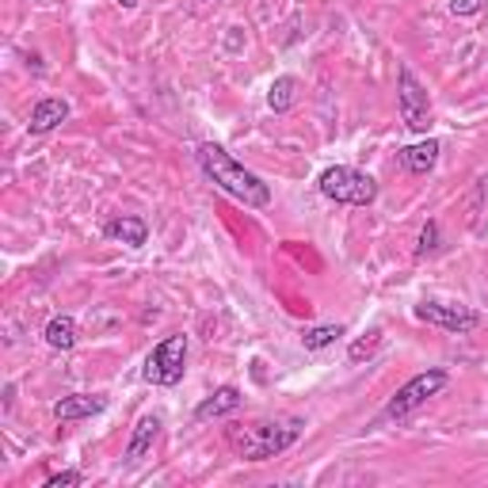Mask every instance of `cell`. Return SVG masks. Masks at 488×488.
<instances>
[{"label": "cell", "mask_w": 488, "mask_h": 488, "mask_svg": "<svg viewBox=\"0 0 488 488\" xmlns=\"http://www.w3.org/2000/svg\"><path fill=\"white\" fill-rule=\"evenodd\" d=\"M321 195L332 199V202H344V206H370L378 199V183L374 176L358 172V168H348V164H332L321 172L317 180Z\"/></svg>", "instance_id": "3957f363"}, {"label": "cell", "mask_w": 488, "mask_h": 488, "mask_svg": "<svg viewBox=\"0 0 488 488\" xmlns=\"http://www.w3.org/2000/svg\"><path fill=\"white\" fill-rule=\"evenodd\" d=\"M103 237L122 241L130 248H141L145 241H150V225H145V218H138V214H126V218H115V222L103 225Z\"/></svg>", "instance_id": "8fae6325"}, {"label": "cell", "mask_w": 488, "mask_h": 488, "mask_svg": "<svg viewBox=\"0 0 488 488\" xmlns=\"http://www.w3.org/2000/svg\"><path fill=\"white\" fill-rule=\"evenodd\" d=\"M306 423L302 420H260V423H233L225 428V442L244 462H267L294 447Z\"/></svg>", "instance_id": "7a4b0ae2"}, {"label": "cell", "mask_w": 488, "mask_h": 488, "mask_svg": "<svg viewBox=\"0 0 488 488\" xmlns=\"http://www.w3.org/2000/svg\"><path fill=\"white\" fill-rule=\"evenodd\" d=\"M157 431H161V416L157 412H150V416H141L138 423H134V435H130V442H126V462H138L145 451L153 447V439H157Z\"/></svg>", "instance_id": "5bb4252c"}, {"label": "cell", "mask_w": 488, "mask_h": 488, "mask_svg": "<svg viewBox=\"0 0 488 488\" xmlns=\"http://www.w3.org/2000/svg\"><path fill=\"white\" fill-rule=\"evenodd\" d=\"M488 8V0H451V16H477Z\"/></svg>", "instance_id": "d6986e66"}, {"label": "cell", "mask_w": 488, "mask_h": 488, "mask_svg": "<svg viewBox=\"0 0 488 488\" xmlns=\"http://www.w3.org/2000/svg\"><path fill=\"white\" fill-rule=\"evenodd\" d=\"M47 344L54 348V351H73L77 348V339H80V328H77V321L69 313H61V317H54V321L47 325Z\"/></svg>", "instance_id": "9a60e30c"}, {"label": "cell", "mask_w": 488, "mask_h": 488, "mask_svg": "<svg viewBox=\"0 0 488 488\" xmlns=\"http://www.w3.org/2000/svg\"><path fill=\"white\" fill-rule=\"evenodd\" d=\"M195 161H199V168L206 172V180H214V187H222L229 199H237V202H244L252 210H264L271 202V187L256 172H248L244 164L233 161L222 150V145L202 141L199 150H195Z\"/></svg>", "instance_id": "6da1fadb"}, {"label": "cell", "mask_w": 488, "mask_h": 488, "mask_svg": "<svg viewBox=\"0 0 488 488\" xmlns=\"http://www.w3.org/2000/svg\"><path fill=\"white\" fill-rule=\"evenodd\" d=\"M298 96H302V80L298 77H275L271 80V88H267V108L275 111V115H286L294 103H298Z\"/></svg>", "instance_id": "4fadbf2b"}, {"label": "cell", "mask_w": 488, "mask_h": 488, "mask_svg": "<svg viewBox=\"0 0 488 488\" xmlns=\"http://www.w3.org/2000/svg\"><path fill=\"white\" fill-rule=\"evenodd\" d=\"M416 317L428 321L435 328H447L454 336H465V332H477L481 328V313H473L470 306H447V302H423L416 306Z\"/></svg>", "instance_id": "52a82bcc"}, {"label": "cell", "mask_w": 488, "mask_h": 488, "mask_svg": "<svg viewBox=\"0 0 488 488\" xmlns=\"http://www.w3.org/2000/svg\"><path fill=\"white\" fill-rule=\"evenodd\" d=\"M397 108H400V119H405L409 130L428 134V126H431V99H428V88H423L420 77L409 66L397 69Z\"/></svg>", "instance_id": "8992f818"}, {"label": "cell", "mask_w": 488, "mask_h": 488, "mask_svg": "<svg viewBox=\"0 0 488 488\" xmlns=\"http://www.w3.org/2000/svg\"><path fill=\"white\" fill-rule=\"evenodd\" d=\"M115 5H119V8H134V5H138V0H115Z\"/></svg>", "instance_id": "7402d4cb"}, {"label": "cell", "mask_w": 488, "mask_h": 488, "mask_svg": "<svg viewBox=\"0 0 488 488\" xmlns=\"http://www.w3.org/2000/svg\"><path fill=\"white\" fill-rule=\"evenodd\" d=\"M435 248H439V225H435V222H428V225H423V233H420V248H416V256H431Z\"/></svg>", "instance_id": "ac0fdd59"}, {"label": "cell", "mask_w": 488, "mask_h": 488, "mask_svg": "<svg viewBox=\"0 0 488 488\" xmlns=\"http://www.w3.org/2000/svg\"><path fill=\"white\" fill-rule=\"evenodd\" d=\"M183 370H187V336L176 332V336L161 339V344L150 351L141 378L150 381V386L172 389V386H180V381H183Z\"/></svg>", "instance_id": "277c9868"}, {"label": "cell", "mask_w": 488, "mask_h": 488, "mask_svg": "<svg viewBox=\"0 0 488 488\" xmlns=\"http://www.w3.org/2000/svg\"><path fill=\"white\" fill-rule=\"evenodd\" d=\"M381 344H386L381 328H370L363 339H355V344L348 348V358H351V363H367V358H374V355L381 351Z\"/></svg>", "instance_id": "e0dca14e"}, {"label": "cell", "mask_w": 488, "mask_h": 488, "mask_svg": "<svg viewBox=\"0 0 488 488\" xmlns=\"http://www.w3.org/2000/svg\"><path fill=\"white\" fill-rule=\"evenodd\" d=\"M108 409V397L99 393H73V397H61L54 405V420L57 423H77V420H92Z\"/></svg>", "instance_id": "ba28073f"}, {"label": "cell", "mask_w": 488, "mask_h": 488, "mask_svg": "<svg viewBox=\"0 0 488 488\" xmlns=\"http://www.w3.org/2000/svg\"><path fill=\"white\" fill-rule=\"evenodd\" d=\"M69 119V103L66 99H38L35 103V111H31V134H50V130H57L61 122Z\"/></svg>", "instance_id": "30bf717a"}, {"label": "cell", "mask_w": 488, "mask_h": 488, "mask_svg": "<svg viewBox=\"0 0 488 488\" xmlns=\"http://www.w3.org/2000/svg\"><path fill=\"white\" fill-rule=\"evenodd\" d=\"M439 150H442V145H439L435 138L416 141V145H405V150H400V164H405L412 176H428L431 168H435V161H439Z\"/></svg>", "instance_id": "7c38bea8"}, {"label": "cell", "mask_w": 488, "mask_h": 488, "mask_svg": "<svg viewBox=\"0 0 488 488\" xmlns=\"http://www.w3.org/2000/svg\"><path fill=\"white\" fill-rule=\"evenodd\" d=\"M484 199H488V176H481V180H477V199H473V206H470V210H473V218L481 214V206H484Z\"/></svg>", "instance_id": "44dd1931"}, {"label": "cell", "mask_w": 488, "mask_h": 488, "mask_svg": "<svg viewBox=\"0 0 488 488\" xmlns=\"http://www.w3.org/2000/svg\"><path fill=\"white\" fill-rule=\"evenodd\" d=\"M84 477L77 470H61V473H50L47 477V488H69V484H80Z\"/></svg>", "instance_id": "ffe728a7"}, {"label": "cell", "mask_w": 488, "mask_h": 488, "mask_svg": "<svg viewBox=\"0 0 488 488\" xmlns=\"http://www.w3.org/2000/svg\"><path fill=\"white\" fill-rule=\"evenodd\" d=\"M447 381H451V374L442 370V367L423 370V374L409 378L405 386H400V389L393 393V400L386 405V412H381V420H405V416H412L420 405H428V400H431L435 393L447 389Z\"/></svg>", "instance_id": "5b68a950"}, {"label": "cell", "mask_w": 488, "mask_h": 488, "mask_svg": "<svg viewBox=\"0 0 488 488\" xmlns=\"http://www.w3.org/2000/svg\"><path fill=\"white\" fill-rule=\"evenodd\" d=\"M237 409H241V389H237V386H222V389L210 393L206 400H199L195 420H199V423L222 420V416H229V412H237Z\"/></svg>", "instance_id": "9c48e42d"}, {"label": "cell", "mask_w": 488, "mask_h": 488, "mask_svg": "<svg viewBox=\"0 0 488 488\" xmlns=\"http://www.w3.org/2000/svg\"><path fill=\"white\" fill-rule=\"evenodd\" d=\"M339 336H344V325H313V328L302 332V348L306 351H325Z\"/></svg>", "instance_id": "2e32d148"}]
</instances>
